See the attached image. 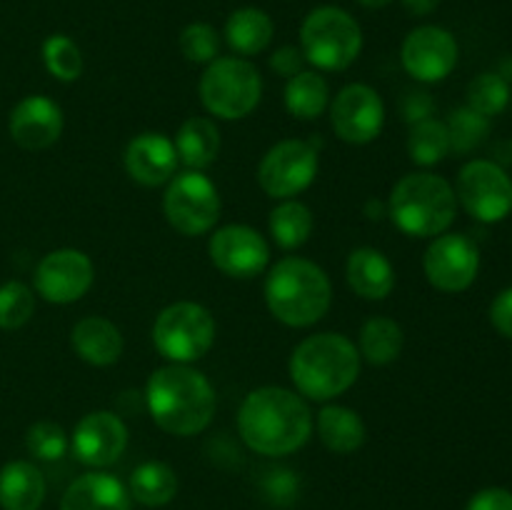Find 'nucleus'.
I'll return each instance as SVG.
<instances>
[{"instance_id": "c756f323", "label": "nucleus", "mask_w": 512, "mask_h": 510, "mask_svg": "<svg viewBox=\"0 0 512 510\" xmlns=\"http://www.w3.org/2000/svg\"><path fill=\"white\" fill-rule=\"evenodd\" d=\"M315 218L310 213V208L300 200H283L280 205H275L273 213H270V235H273L275 243L283 250H295L300 245L308 243V238L313 235Z\"/></svg>"}, {"instance_id": "c9c22d12", "label": "nucleus", "mask_w": 512, "mask_h": 510, "mask_svg": "<svg viewBox=\"0 0 512 510\" xmlns=\"http://www.w3.org/2000/svg\"><path fill=\"white\" fill-rule=\"evenodd\" d=\"M25 448L33 458L38 460H60L68 450V435L53 420H40V423H33L25 433Z\"/></svg>"}, {"instance_id": "cd10ccee", "label": "nucleus", "mask_w": 512, "mask_h": 510, "mask_svg": "<svg viewBox=\"0 0 512 510\" xmlns=\"http://www.w3.org/2000/svg\"><path fill=\"white\" fill-rule=\"evenodd\" d=\"M330 100L328 80L315 70H303V73L288 78L285 85V108L298 120H315L325 113Z\"/></svg>"}, {"instance_id": "aec40b11", "label": "nucleus", "mask_w": 512, "mask_h": 510, "mask_svg": "<svg viewBox=\"0 0 512 510\" xmlns=\"http://www.w3.org/2000/svg\"><path fill=\"white\" fill-rule=\"evenodd\" d=\"M70 345L80 360L95 365V368H108V365L118 363L125 348L120 328L103 315H88V318L78 320L70 333Z\"/></svg>"}, {"instance_id": "a19ab883", "label": "nucleus", "mask_w": 512, "mask_h": 510, "mask_svg": "<svg viewBox=\"0 0 512 510\" xmlns=\"http://www.w3.org/2000/svg\"><path fill=\"white\" fill-rule=\"evenodd\" d=\"M468 510H512V493L505 488H485L470 498Z\"/></svg>"}, {"instance_id": "c03bdc74", "label": "nucleus", "mask_w": 512, "mask_h": 510, "mask_svg": "<svg viewBox=\"0 0 512 510\" xmlns=\"http://www.w3.org/2000/svg\"><path fill=\"white\" fill-rule=\"evenodd\" d=\"M363 8H385V5L390 3V0H358Z\"/></svg>"}, {"instance_id": "423d86ee", "label": "nucleus", "mask_w": 512, "mask_h": 510, "mask_svg": "<svg viewBox=\"0 0 512 510\" xmlns=\"http://www.w3.org/2000/svg\"><path fill=\"white\" fill-rule=\"evenodd\" d=\"M300 50L305 60L320 70H345L363 50V30L343 8L320 5L305 15L300 25Z\"/></svg>"}, {"instance_id": "b1692460", "label": "nucleus", "mask_w": 512, "mask_h": 510, "mask_svg": "<svg viewBox=\"0 0 512 510\" xmlns=\"http://www.w3.org/2000/svg\"><path fill=\"white\" fill-rule=\"evenodd\" d=\"M175 150L178 160L188 165V170H205L215 163L220 153V130L215 120L193 115L180 125L175 135Z\"/></svg>"}, {"instance_id": "412c9836", "label": "nucleus", "mask_w": 512, "mask_h": 510, "mask_svg": "<svg viewBox=\"0 0 512 510\" xmlns=\"http://www.w3.org/2000/svg\"><path fill=\"white\" fill-rule=\"evenodd\" d=\"M130 493L115 475L85 473L75 478L60 500V510H130Z\"/></svg>"}, {"instance_id": "a211bd4d", "label": "nucleus", "mask_w": 512, "mask_h": 510, "mask_svg": "<svg viewBox=\"0 0 512 510\" xmlns=\"http://www.w3.org/2000/svg\"><path fill=\"white\" fill-rule=\"evenodd\" d=\"M8 130L23 150H45L63 133V110L45 95H28L10 110Z\"/></svg>"}, {"instance_id": "ea45409f", "label": "nucleus", "mask_w": 512, "mask_h": 510, "mask_svg": "<svg viewBox=\"0 0 512 510\" xmlns=\"http://www.w3.org/2000/svg\"><path fill=\"white\" fill-rule=\"evenodd\" d=\"M433 110L435 100L430 98V93H425V90H410L403 98V118L408 120L410 125L420 123V120L425 118H433Z\"/></svg>"}, {"instance_id": "9b49d317", "label": "nucleus", "mask_w": 512, "mask_h": 510, "mask_svg": "<svg viewBox=\"0 0 512 510\" xmlns=\"http://www.w3.org/2000/svg\"><path fill=\"white\" fill-rule=\"evenodd\" d=\"M318 175V150L305 140H280L258 165V183L270 198L288 200L310 188Z\"/></svg>"}, {"instance_id": "f8f14e48", "label": "nucleus", "mask_w": 512, "mask_h": 510, "mask_svg": "<svg viewBox=\"0 0 512 510\" xmlns=\"http://www.w3.org/2000/svg\"><path fill=\"white\" fill-rule=\"evenodd\" d=\"M423 268L433 288L443 293H463L478 278V245L463 233L435 235V240L425 250Z\"/></svg>"}, {"instance_id": "4c0bfd02", "label": "nucleus", "mask_w": 512, "mask_h": 510, "mask_svg": "<svg viewBox=\"0 0 512 510\" xmlns=\"http://www.w3.org/2000/svg\"><path fill=\"white\" fill-rule=\"evenodd\" d=\"M260 485H263V493L278 505H290L293 500H298L300 478H298V473H293V470H288V468L268 470V473H265V478L260 480Z\"/></svg>"}, {"instance_id": "a878e982", "label": "nucleus", "mask_w": 512, "mask_h": 510, "mask_svg": "<svg viewBox=\"0 0 512 510\" xmlns=\"http://www.w3.org/2000/svg\"><path fill=\"white\" fill-rule=\"evenodd\" d=\"M318 435L333 453H355L365 443V423L353 408L325 405L318 413Z\"/></svg>"}, {"instance_id": "39448f33", "label": "nucleus", "mask_w": 512, "mask_h": 510, "mask_svg": "<svg viewBox=\"0 0 512 510\" xmlns=\"http://www.w3.org/2000/svg\"><path fill=\"white\" fill-rule=\"evenodd\" d=\"M458 198L443 175L408 173L390 193L388 213L410 238H435L453 225Z\"/></svg>"}, {"instance_id": "bb28decb", "label": "nucleus", "mask_w": 512, "mask_h": 510, "mask_svg": "<svg viewBox=\"0 0 512 510\" xmlns=\"http://www.w3.org/2000/svg\"><path fill=\"white\" fill-rule=\"evenodd\" d=\"M128 493L145 508H160V505H168L178 493V475L168 463L148 460L133 470Z\"/></svg>"}, {"instance_id": "f03ea898", "label": "nucleus", "mask_w": 512, "mask_h": 510, "mask_svg": "<svg viewBox=\"0 0 512 510\" xmlns=\"http://www.w3.org/2000/svg\"><path fill=\"white\" fill-rule=\"evenodd\" d=\"M145 405L158 428L178 438H190L208 428L218 403L205 373L190 365L170 363L150 375Z\"/></svg>"}, {"instance_id": "e433bc0d", "label": "nucleus", "mask_w": 512, "mask_h": 510, "mask_svg": "<svg viewBox=\"0 0 512 510\" xmlns=\"http://www.w3.org/2000/svg\"><path fill=\"white\" fill-rule=\"evenodd\" d=\"M180 53L190 63H213L220 50V35L210 23H190L185 25L178 38Z\"/></svg>"}, {"instance_id": "2eb2a0df", "label": "nucleus", "mask_w": 512, "mask_h": 510, "mask_svg": "<svg viewBox=\"0 0 512 510\" xmlns=\"http://www.w3.org/2000/svg\"><path fill=\"white\" fill-rule=\"evenodd\" d=\"M330 123L335 135L350 145L375 140L385 123L383 98L365 83H350L335 95L330 105Z\"/></svg>"}, {"instance_id": "f257e3e1", "label": "nucleus", "mask_w": 512, "mask_h": 510, "mask_svg": "<svg viewBox=\"0 0 512 510\" xmlns=\"http://www.w3.org/2000/svg\"><path fill=\"white\" fill-rule=\"evenodd\" d=\"M238 433L258 455L280 458L308 443L313 433V413L295 390L265 385L245 395L240 403Z\"/></svg>"}, {"instance_id": "2f4dec72", "label": "nucleus", "mask_w": 512, "mask_h": 510, "mask_svg": "<svg viewBox=\"0 0 512 510\" xmlns=\"http://www.w3.org/2000/svg\"><path fill=\"white\" fill-rule=\"evenodd\" d=\"M43 63L60 83H75L83 75V55L73 38L63 33L50 35L43 43Z\"/></svg>"}, {"instance_id": "6e6552de", "label": "nucleus", "mask_w": 512, "mask_h": 510, "mask_svg": "<svg viewBox=\"0 0 512 510\" xmlns=\"http://www.w3.org/2000/svg\"><path fill=\"white\" fill-rule=\"evenodd\" d=\"M153 343L170 363L190 365L205 358L215 343V318L205 305L180 300L160 310L153 325Z\"/></svg>"}, {"instance_id": "20e7f679", "label": "nucleus", "mask_w": 512, "mask_h": 510, "mask_svg": "<svg viewBox=\"0 0 512 510\" xmlns=\"http://www.w3.org/2000/svg\"><path fill=\"white\" fill-rule=\"evenodd\" d=\"M265 303L275 320L290 328H308L328 315L333 303V285L328 273L313 260H278L265 278Z\"/></svg>"}, {"instance_id": "473e14b6", "label": "nucleus", "mask_w": 512, "mask_h": 510, "mask_svg": "<svg viewBox=\"0 0 512 510\" xmlns=\"http://www.w3.org/2000/svg\"><path fill=\"white\" fill-rule=\"evenodd\" d=\"M448 135H450V150L458 155L470 153L478 145H483V140L490 133V118L480 115L473 108H458L450 113L448 118Z\"/></svg>"}, {"instance_id": "f3484780", "label": "nucleus", "mask_w": 512, "mask_h": 510, "mask_svg": "<svg viewBox=\"0 0 512 510\" xmlns=\"http://www.w3.org/2000/svg\"><path fill=\"white\" fill-rule=\"evenodd\" d=\"M73 455L88 468H108L128 448V428L120 415L93 410L83 415L73 430Z\"/></svg>"}, {"instance_id": "7c9ffc66", "label": "nucleus", "mask_w": 512, "mask_h": 510, "mask_svg": "<svg viewBox=\"0 0 512 510\" xmlns=\"http://www.w3.org/2000/svg\"><path fill=\"white\" fill-rule=\"evenodd\" d=\"M450 153L448 125L443 120L425 118L410 125L408 133V155L418 165H435Z\"/></svg>"}, {"instance_id": "9d476101", "label": "nucleus", "mask_w": 512, "mask_h": 510, "mask_svg": "<svg viewBox=\"0 0 512 510\" xmlns=\"http://www.w3.org/2000/svg\"><path fill=\"white\" fill-rule=\"evenodd\" d=\"M455 198L480 223H500L512 213V180L493 160H470L458 175Z\"/></svg>"}, {"instance_id": "0eeeda50", "label": "nucleus", "mask_w": 512, "mask_h": 510, "mask_svg": "<svg viewBox=\"0 0 512 510\" xmlns=\"http://www.w3.org/2000/svg\"><path fill=\"white\" fill-rule=\"evenodd\" d=\"M205 110L220 120L248 118L263 98L260 70L245 58H215L198 83Z\"/></svg>"}, {"instance_id": "58836bf2", "label": "nucleus", "mask_w": 512, "mask_h": 510, "mask_svg": "<svg viewBox=\"0 0 512 510\" xmlns=\"http://www.w3.org/2000/svg\"><path fill=\"white\" fill-rule=\"evenodd\" d=\"M305 63L308 60H305L303 50L295 48V45H283V48H278L270 55V68L278 75H285V78H293V75L303 73Z\"/></svg>"}, {"instance_id": "7ed1b4c3", "label": "nucleus", "mask_w": 512, "mask_h": 510, "mask_svg": "<svg viewBox=\"0 0 512 510\" xmlns=\"http://www.w3.org/2000/svg\"><path fill=\"white\" fill-rule=\"evenodd\" d=\"M360 375V353L343 333L308 335L290 355L295 390L315 403H325L353 388Z\"/></svg>"}, {"instance_id": "1a4fd4ad", "label": "nucleus", "mask_w": 512, "mask_h": 510, "mask_svg": "<svg viewBox=\"0 0 512 510\" xmlns=\"http://www.w3.org/2000/svg\"><path fill=\"white\" fill-rule=\"evenodd\" d=\"M168 223L183 235H205L220 218V193L203 170H185L170 178L163 195Z\"/></svg>"}, {"instance_id": "c85d7f7f", "label": "nucleus", "mask_w": 512, "mask_h": 510, "mask_svg": "<svg viewBox=\"0 0 512 510\" xmlns=\"http://www.w3.org/2000/svg\"><path fill=\"white\" fill-rule=\"evenodd\" d=\"M405 335L403 328L395 323L393 318L385 315H375V318L365 320L360 328V358L368 360L370 365H388L400 358L403 353Z\"/></svg>"}, {"instance_id": "72a5a7b5", "label": "nucleus", "mask_w": 512, "mask_h": 510, "mask_svg": "<svg viewBox=\"0 0 512 510\" xmlns=\"http://www.w3.org/2000/svg\"><path fill=\"white\" fill-rule=\"evenodd\" d=\"M510 103V83L500 73H483L470 83L468 88V108L478 110L480 115L503 113Z\"/></svg>"}, {"instance_id": "79ce46f5", "label": "nucleus", "mask_w": 512, "mask_h": 510, "mask_svg": "<svg viewBox=\"0 0 512 510\" xmlns=\"http://www.w3.org/2000/svg\"><path fill=\"white\" fill-rule=\"evenodd\" d=\"M490 320H493L495 330L505 338L512 340V288L498 293V298L490 305Z\"/></svg>"}, {"instance_id": "393cba45", "label": "nucleus", "mask_w": 512, "mask_h": 510, "mask_svg": "<svg viewBox=\"0 0 512 510\" xmlns=\"http://www.w3.org/2000/svg\"><path fill=\"white\" fill-rule=\"evenodd\" d=\"M275 25L260 8H238L225 23V43L238 55H258L270 45Z\"/></svg>"}, {"instance_id": "4468645a", "label": "nucleus", "mask_w": 512, "mask_h": 510, "mask_svg": "<svg viewBox=\"0 0 512 510\" xmlns=\"http://www.w3.org/2000/svg\"><path fill=\"white\" fill-rule=\"evenodd\" d=\"M210 260L228 278L250 280L270 263V245L250 225H225L210 235Z\"/></svg>"}, {"instance_id": "6ab92c4d", "label": "nucleus", "mask_w": 512, "mask_h": 510, "mask_svg": "<svg viewBox=\"0 0 512 510\" xmlns=\"http://www.w3.org/2000/svg\"><path fill=\"white\" fill-rule=\"evenodd\" d=\"M123 163L135 183L145 188H158V185L170 183L178 170V150L168 135L140 133L125 148Z\"/></svg>"}, {"instance_id": "f704fd0d", "label": "nucleus", "mask_w": 512, "mask_h": 510, "mask_svg": "<svg viewBox=\"0 0 512 510\" xmlns=\"http://www.w3.org/2000/svg\"><path fill=\"white\" fill-rule=\"evenodd\" d=\"M35 313V293L20 280H8L0 285V328H23Z\"/></svg>"}, {"instance_id": "4be33fe9", "label": "nucleus", "mask_w": 512, "mask_h": 510, "mask_svg": "<svg viewBox=\"0 0 512 510\" xmlns=\"http://www.w3.org/2000/svg\"><path fill=\"white\" fill-rule=\"evenodd\" d=\"M348 285L365 300H385L395 288V268L378 248H358L345 265Z\"/></svg>"}, {"instance_id": "dca6fc26", "label": "nucleus", "mask_w": 512, "mask_h": 510, "mask_svg": "<svg viewBox=\"0 0 512 510\" xmlns=\"http://www.w3.org/2000/svg\"><path fill=\"white\" fill-rule=\"evenodd\" d=\"M400 60L408 75L420 83H440L458 65V43L450 30L438 25H420L403 40Z\"/></svg>"}, {"instance_id": "37998d69", "label": "nucleus", "mask_w": 512, "mask_h": 510, "mask_svg": "<svg viewBox=\"0 0 512 510\" xmlns=\"http://www.w3.org/2000/svg\"><path fill=\"white\" fill-rule=\"evenodd\" d=\"M440 5V0H403V8L408 10L415 18H423V15H430Z\"/></svg>"}, {"instance_id": "ddd939ff", "label": "nucleus", "mask_w": 512, "mask_h": 510, "mask_svg": "<svg viewBox=\"0 0 512 510\" xmlns=\"http://www.w3.org/2000/svg\"><path fill=\"white\" fill-rule=\"evenodd\" d=\"M95 278L93 260L75 248H60L43 255L35 268V293L55 305H68L83 298Z\"/></svg>"}, {"instance_id": "5701e85b", "label": "nucleus", "mask_w": 512, "mask_h": 510, "mask_svg": "<svg viewBox=\"0 0 512 510\" xmlns=\"http://www.w3.org/2000/svg\"><path fill=\"white\" fill-rule=\"evenodd\" d=\"M45 500V478L38 465L10 460L0 468V508L38 510Z\"/></svg>"}]
</instances>
